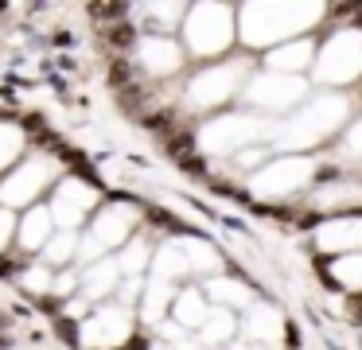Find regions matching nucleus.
<instances>
[{
  "label": "nucleus",
  "instance_id": "nucleus-1",
  "mask_svg": "<svg viewBox=\"0 0 362 350\" xmlns=\"http://www.w3.org/2000/svg\"><path fill=\"white\" fill-rule=\"evenodd\" d=\"M110 39H113V43H129V39H133V31H129L125 23H121L117 31H110Z\"/></svg>",
  "mask_w": 362,
  "mask_h": 350
}]
</instances>
